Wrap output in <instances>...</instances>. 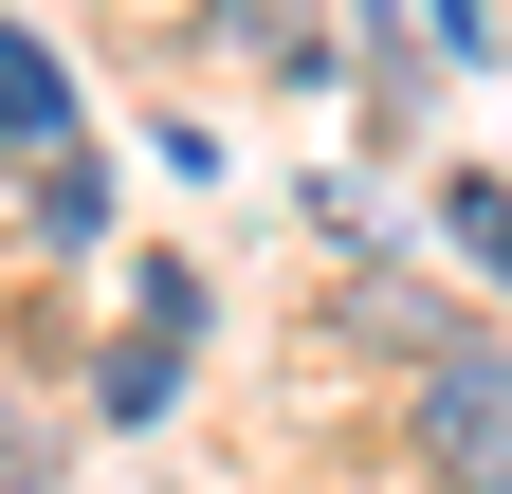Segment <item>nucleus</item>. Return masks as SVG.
<instances>
[{
    "label": "nucleus",
    "mask_w": 512,
    "mask_h": 494,
    "mask_svg": "<svg viewBox=\"0 0 512 494\" xmlns=\"http://www.w3.org/2000/svg\"><path fill=\"white\" fill-rule=\"evenodd\" d=\"M403 440H421L439 494H512V348L494 330L439 348V366H403Z\"/></svg>",
    "instance_id": "1"
},
{
    "label": "nucleus",
    "mask_w": 512,
    "mask_h": 494,
    "mask_svg": "<svg viewBox=\"0 0 512 494\" xmlns=\"http://www.w3.org/2000/svg\"><path fill=\"white\" fill-rule=\"evenodd\" d=\"M183 348H202V275L147 257V293H128V330H110V366H92V421H128V440H147V421L183 403Z\"/></svg>",
    "instance_id": "2"
},
{
    "label": "nucleus",
    "mask_w": 512,
    "mask_h": 494,
    "mask_svg": "<svg viewBox=\"0 0 512 494\" xmlns=\"http://www.w3.org/2000/svg\"><path fill=\"white\" fill-rule=\"evenodd\" d=\"M55 147H92L74 129V55H55L37 19H0V165H55Z\"/></svg>",
    "instance_id": "3"
},
{
    "label": "nucleus",
    "mask_w": 512,
    "mask_h": 494,
    "mask_svg": "<svg viewBox=\"0 0 512 494\" xmlns=\"http://www.w3.org/2000/svg\"><path fill=\"white\" fill-rule=\"evenodd\" d=\"M19 220L55 238V257H92V238H110V165H92V147H55V165H19Z\"/></svg>",
    "instance_id": "4"
},
{
    "label": "nucleus",
    "mask_w": 512,
    "mask_h": 494,
    "mask_svg": "<svg viewBox=\"0 0 512 494\" xmlns=\"http://www.w3.org/2000/svg\"><path fill=\"white\" fill-rule=\"evenodd\" d=\"M348 330H366L384 366H439V348H476V330L439 312V293H403V275H348Z\"/></svg>",
    "instance_id": "5"
},
{
    "label": "nucleus",
    "mask_w": 512,
    "mask_h": 494,
    "mask_svg": "<svg viewBox=\"0 0 512 494\" xmlns=\"http://www.w3.org/2000/svg\"><path fill=\"white\" fill-rule=\"evenodd\" d=\"M439 238H458V257L512 293V183H439Z\"/></svg>",
    "instance_id": "6"
},
{
    "label": "nucleus",
    "mask_w": 512,
    "mask_h": 494,
    "mask_svg": "<svg viewBox=\"0 0 512 494\" xmlns=\"http://www.w3.org/2000/svg\"><path fill=\"white\" fill-rule=\"evenodd\" d=\"M0 494H55V421L37 403H0Z\"/></svg>",
    "instance_id": "7"
},
{
    "label": "nucleus",
    "mask_w": 512,
    "mask_h": 494,
    "mask_svg": "<svg viewBox=\"0 0 512 494\" xmlns=\"http://www.w3.org/2000/svg\"><path fill=\"white\" fill-rule=\"evenodd\" d=\"M421 37L439 55H494V0H421Z\"/></svg>",
    "instance_id": "8"
}]
</instances>
